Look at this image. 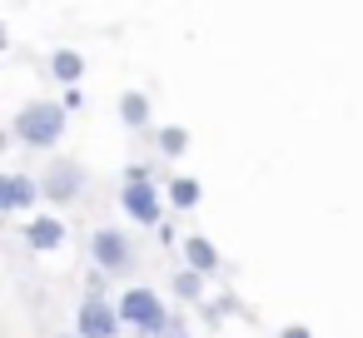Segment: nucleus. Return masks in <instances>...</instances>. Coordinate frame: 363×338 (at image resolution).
<instances>
[{
    "label": "nucleus",
    "instance_id": "f257e3e1",
    "mask_svg": "<svg viewBox=\"0 0 363 338\" xmlns=\"http://www.w3.org/2000/svg\"><path fill=\"white\" fill-rule=\"evenodd\" d=\"M70 130V110L60 100H30L16 120H11V140H21L26 150H55Z\"/></svg>",
    "mask_w": 363,
    "mask_h": 338
},
{
    "label": "nucleus",
    "instance_id": "f03ea898",
    "mask_svg": "<svg viewBox=\"0 0 363 338\" xmlns=\"http://www.w3.org/2000/svg\"><path fill=\"white\" fill-rule=\"evenodd\" d=\"M120 318L125 328H135L140 338H164V328L174 323V308L150 288V283H130L120 293Z\"/></svg>",
    "mask_w": 363,
    "mask_h": 338
},
{
    "label": "nucleus",
    "instance_id": "7ed1b4c3",
    "mask_svg": "<svg viewBox=\"0 0 363 338\" xmlns=\"http://www.w3.org/2000/svg\"><path fill=\"white\" fill-rule=\"evenodd\" d=\"M90 259H95V269H105L110 278H130V274L140 269L135 239L120 234V229H95V234H90Z\"/></svg>",
    "mask_w": 363,
    "mask_h": 338
},
{
    "label": "nucleus",
    "instance_id": "20e7f679",
    "mask_svg": "<svg viewBox=\"0 0 363 338\" xmlns=\"http://www.w3.org/2000/svg\"><path fill=\"white\" fill-rule=\"evenodd\" d=\"M120 209H125L140 229H160V224L169 219V194H160L155 179H145V184H120Z\"/></svg>",
    "mask_w": 363,
    "mask_h": 338
},
{
    "label": "nucleus",
    "instance_id": "39448f33",
    "mask_svg": "<svg viewBox=\"0 0 363 338\" xmlns=\"http://www.w3.org/2000/svg\"><path fill=\"white\" fill-rule=\"evenodd\" d=\"M40 194H45L50 204H75V199L85 194V164L70 159V154L50 159V164L40 169Z\"/></svg>",
    "mask_w": 363,
    "mask_h": 338
},
{
    "label": "nucleus",
    "instance_id": "423d86ee",
    "mask_svg": "<svg viewBox=\"0 0 363 338\" xmlns=\"http://www.w3.org/2000/svg\"><path fill=\"white\" fill-rule=\"evenodd\" d=\"M120 328H125V318H120V303H110V298H80V308H75V333L80 338H120Z\"/></svg>",
    "mask_w": 363,
    "mask_h": 338
},
{
    "label": "nucleus",
    "instance_id": "0eeeda50",
    "mask_svg": "<svg viewBox=\"0 0 363 338\" xmlns=\"http://www.w3.org/2000/svg\"><path fill=\"white\" fill-rule=\"evenodd\" d=\"M45 194H40V179L35 174H21V169H11L6 179H0V209L6 214H26V209H35Z\"/></svg>",
    "mask_w": 363,
    "mask_h": 338
},
{
    "label": "nucleus",
    "instance_id": "6e6552de",
    "mask_svg": "<svg viewBox=\"0 0 363 338\" xmlns=\"http://www.w3.org/2000/svg\"><path fill=\"white\" fill-rule=\"evenodd\" d=\"M179 254H184V269H194V274H219V249H214V239H204V234H184V244H179Z\"/></svg>",
    "mask_w": 363,
    "mask_h": 338
},
{
    "label": "nucleus",
    "instance_id": "1a4fd4ad",
    "mask_svg": "<svg viewBox=\"0 0 363 338\" xmlns=\"http://www.w3.org/2000/svg\"><path fill=\"white\" fill-rule=\"evenodd\" d=\"M30 249H40V254H50V249H60L65 244V219H55V214H35L30 224H26V234H21Z\"/></svg>",
    "mask_w": 363,
    "mask_h": 338
},
{
    "label": "nucleus",
    "instance_id": "9d476101",
    "mask_svg": "<svg viewBox=\"0 0 363 338\" xmlns=\"http://www.w3.org/2000/svg\"><path fill=\"white\" fill-rule=\"evenodd\" d=\"M50 80H55V85H65V90H75V85L85 80V55H80V50H70V45H60V50L50 55Z\"/></svg>",
    "mask_w": 363,
    "mask_h": 338
},
{
    "label": "nucleus",
    "instance_id": "9b49d317",
    "mask_svg": "<svg viewBox=\"0 0 363 338\" xmlns=\"http://www.w3.org/2000/svg\"><path fill=\"white\" fill-rule=\"evenodd\" d=\"M115 110H120V125H125V130H145V125H150V95H145V90H125Z\"/></svg>",
    "mask_w": 363,
    "mask_h": 338
},
{
    "label": "nucleus",
    "instance_id": "f8f14e48",
    "mask_svg": "<svg viewBox=\"0 0 363 338\" xmlns=\"http://www.w3.org/2000/svg\"><path fill=\"white\" fill-rule=\"evenodd\" d=\"M164 194H169V209H179V214H189V209H199V199H204V189H199V179H189V174H174V179L164 184Z\"/></svg>",
    "mask_w": 363,
    "mask_h": 338
},
{
    "label": "nucleus",
    "instance_id": "ddd939ff",
    "mask_svg": "<svg viewBox=\"0 0 363 338\" xmlns=\"http://www.w3.org/2000/svg\"><path fill=\"white\" fill-rule=\"evenodd\" d=\"M169 293H174L179 303H204V274L174 269V274H169Z\"/></svg>",
    "mask_w": 363,
    "mask_h": 338
},
{
    "label": "nucleus",
    "instance_id": "4468645a",
    "mask_svg": "<svg viewBox=\"0 0 363 338\" xmlns=\"http://www.w3.org/2000/svg\"><path fill=\"white\" fill-rule=\"evenodd\" d=\"M155 150H160L164 159H179V154L189 150V130H184V125H160V130H155Z\"/></svg>",
    "mask_w": 363,
    "mask_h": 338
},
{
    "label": "nucleus",
    "instance_id": "2eb2a0df",
    "mask_svg": "<svg viewBox=\"0 0 363 338\" xmlns=\"http://www.w3.org/2000/svg\"><path fill=\"white\" fill-rule=\"evenodd\" d=\"M105 288H110V274H105V269H90V274H85V293H90V298H105Z\"/></svg>",
    "mask_w": 363,
    "mask_h": 338
},
{
    "label": "nucleus",
    "instance_id": "dca6fc26",
    "mask_svg": "<svg viewBox=\"0 0 363 338\" xmlns=\"http://www.w3.org/2000/svg\"><path fill=\"white\" fill-rule=\"evenodd\" d=\"M145 179H155V169H150V164H130L120 184H145Z\"/></svg>",
    "mask_w": 363,
    "mask_h": 338
},
{
    "label": "nucleus",
    "instance_id": "f3484780",
    "mask_svg": "<svg viewBox=\"0 0 363 338\" xmlns=\"http://www.w3.org/2000/svg\"><path fill=\"white\" fill-rule=\"evenodd\" d=\"M160 244H164V249L184 244V239H179V229H174V219H164V224H160Z\"/></svg>",
    "mask_w": 363,
    "mask_h": 338
},
{
    "label": "nucleus",
    "instance_id": "a211bd4d",
    "mask_svg": "<svg viewBox=\"0 0 363 338\" xmlns=\"http://www.w3.org/2000/svg\"><path fill=\"white\" fill-rule=\"evenodd\" d=\"M60 105H65L70 115H75V110H85V90H80V85H75V90H65V100H60Z\"/></svg>",
    "mask_w": 363,
    "mask_h": 338
},
{
    "label": "nucleus",
    "instance_id": "6ab92c4d",
    "mask_svg": "<svg viewBox=\"0 0 363 338\" xmlns=\"http://www.w3.org/2000/svg\"><path fill=\"white\" fill-rule=\"evenodd\" d=\"M279 338H313V333H308L303 323H284V328H279Z\"/></svg>",
    "mask_w": 363,
    "mask_h": 338
},
{
    "label": "nucleus",
    "instance_id": "aec40b11",
    "mask_svg": "<svg viewBox=\"0 0 363 338\" xmlns=\"http://www.w3.org/2000/svg\"><path fill=\"white\" fill-rule=\"evenodd\" d=\"M164 338H194V333H189V328H184V318H179V313H174V323H169V328H164Z\"/></svg>",
    "mask_w": 363,
    "mask_h": 338
},
{
    "label": "nucleus",
    "instance_id": "412c9836",
    "mask_svg": "<svg viewBox=\"0 0 363 338\" xmlns=\"http://www.w3.org/2000/svg\"><path fill=\"white\" fill-rule=\"evenodd\" d=\"M60 338H80V333H60Z\"/></svg>",
    "mask_w": 363,
    "mask_h": 338
}]
</instances>
